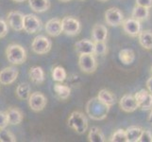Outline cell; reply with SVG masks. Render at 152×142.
Returning <instances> with one entry per match:
<instances>
[{"label":"cell","instance_id":"cell-11","mask_svg":"<svg viewBox=\"0 0 152 142\" xmlns=\"http://www.w3.org/2000/svg\"><path fill=\"white\" fill-rule=\"evenodd\" d=\"M122 27L125 32L128 35L132 36V37L138 36L141 32V22L132 17L124 20L122 23Z\"/></svg>","mask_w":152,"mask_h":142},{"label":"cell","instance_id":"cell-19","mask_svg":"<svg viewBox=\"0 0 152 142\" xmlns=\"http://www.w3.org/2000/svg\"><path fill=\"white\" fill-rule=\"evenodd\" d=\"M28 4L35 13H45L50 8L49 0H28Z\"/></svg>","mask_w":152,"mask_h":142},{"label":"cell","instance_id":"cell-24","mask_svg":"<svg viewBox=\"0 0 152 142\" xmlns=\"http://www.w3.org/2000/svg\"><path fill=\"white\" fill-rule=\"evenodd\" d=\"M97 98L100 99L102 102H104L105 104L109 105V106H113L114 105L115 102H116V98H115L114 95L111 92L107 90V89H102L98 92Z\"/></svg>","mask_w":152,"mask_h":142},{"label":"cell","instance_id":"cell-18","mask_svg":"<svg viewBox=\"0 0 152 142\" xmlns=\"http://www.w3.org/2000/svg\"><path fill=\"white\" fill-rule=\"evenodd\" d=\"M7 117H8V121L10 125H18L22 122L23 120V114L18 108L10 107L7 111Z\"/></svg>","mask_w":152,"mask_h":142},{"label":"cell","instance_id":"cell-41","mask_svg":"<svg viewBox=\"0 0 152 142\" xmlns=\"http://www.w3.org/2000/svg\"><path fill=\"white\" fill-rule=\"evenodd\" d=\"M100 1H102V2H106V1H108V0H100Z\"/></svg>","mask_w":152,"mask_h":142},{"label":"cell","instance_id":"cell-32","mask_svg":"<svg viewBox=\"0 0 152 142\" xmlns=\"http://www.w3.org/2000/svg\"><path fill=\"white\" fill-rule=\"evenodd\" d=\"M108 52V47L105 42H95V55H105Z\"/></svg>","mask_w":152,"mask_h":142},{"label":"cell","instance_id":"cell-2","mask_svg":"<svg viewBox=\"0 0 152 142\" xmlns=\"http://www.w3.org/2000/svg\"><path fill=\"white\" fill-rule=\"evenodd\" d=\"M68 126L77 134H84L88 129V119L86 116L80 112L74 111L68 118Z\"/></svg>","mask_w":152,"mask_h":142},{"label":"cell","instance_id":"cell-31","mask_svg":"<svg viewBox=\"0 0 152 142\" xmlns=\"http://www.w3.org/2000/svg\"><path fill=\"white\" fill-rule=\"evenodd\" d=\"M0 142H16V138L9 130L0 129Z\"/></svg>","mask_w":152,"mask_h":142},{"label":"cell","instance_id":"cell-9","mask_svg":"<svg viewBox=\"0 0 152 142\" xmlns=\"http://www.w3.org/2000/svg\"><path fill=\"white\" fill-rule=\"evenodd\" d=\"M48 99L41 92H34L30 94L28 98V105L31 110H33L35 112H40L42 110H44L45 107Z\"/></svg>","mask_w":152,"mask_h":142},{"label":"cell","instance_id":"cell-37","mask_svg":"<svg viewBox=\"0 0 152 142\" xmlns=\"http://www.w3.org/2000/svg\"><path fill=\"white\" fill-rule=\"evenodd\" d=\"M146 87H148V91L152 94V77L151 78H149L148 81H146Z\"/></svg>","mask_w":152,"mask_h":142},{"label":"cell","instance_id":"cell-16","mask_svg":"<svg viewBox=\"0 0 152 142\" xmlns=\"http://www.w3.org/2000/svg\"><path fill=\"white\" fill-rule=\"evenodd\" d=\"M75 49L78 54H82V53L94 54V52H95V42L88 39L80 40L75 44Z\"/></svg>","mask_w":152,"mask_h":142},{"label":"cell","instance_id":"cell-36","mask_svg":"<svg viewBox=\"0 0 152 142\" xmlns=\"http://www.w3.org/2000/svg\"><path fill=\"white\" fill-rule=\"evenodd\" d=\"M136 5L150 9L152 8V0H136Z\"/></svg>","mask_w":152,"mask_h":142},{"label":"cell","instance_id":"cell-42","mask_svg":"<svg viewBox=\"0 0 152 142\" xmlns=\"http://www.w3.org/2000/svg\"><path fill=\"white\" fill-rule=\"evenodd\" d=\"M151 72H152V66H151Z\"/></svg>","mask_w":152,"mask_h":142},{"label":"cell","instance_id":"cell-34","mask_svg":"<svg viewBox=\"0 0 152 142\" xmlns=\"http://www.w3.org/2000/svg\"><path fill=\"white\" fill-rule=\"evenodd\" d=\"M8 124H9V121H8V117H7L6 112L0 111V129L6 128Z\"/></svg>","mask_w":152,"mask_h":142},{"label":"cell","instance_id":"cell-7","mask_svg":"<svg viewBox=\"0 0 152 142\" xmlns=\"http://www.w3.org/2000/svg\"><path fill=\"white\" fill-rule=\"evenodd\" d=\"M105 21L111 27H118L123 23L124 15L119 9L113 7L105 12Z\"/></svg>","mask_w":152,"mask_h":142},{"label":"cell","instance_id":"cell-26","mask_svg":"<svg viewBox=\"0 0 152 142\" xmlns=\"http://www.w3.org/2000/svg\"><path fill=\"white\" fill-rule=\"evenodd\" d=\"M88 140L90 142H104L106 139H105V136L101 132V130L95 126V127H92L90 131H89Z\"/></svg>","mask_w":152,"mask_h":142},{"label":"cell","instance_id":"cell-23","mask_svg":"<svg viewBox=\"0 0 152 142\" xmlns=\"http://www.w3.org/2000/svg\"><path fill=\"white\" fill-rule=\"evenodd\" d=\"M29 78L34 83H43L45 81V73L43 68L40 66H33L29 70Z\"/></svg>","mask_w":152,"mask_h":142},{"label":"cell","instance_id":"cell-12","mask_svg":"<svg viewBox=\"0 0 152 142\" xmlns=\"http://www.w3.org/2000/svg\"><path fill=\"white\" fill-rule=\"evenodd\" d=\"M24 17L25 15L20 12H10L8 14V22L10 28L16 31L24 29Z\"/></svg>","mask_w":152,"mask_h":142},{"label":"cell","instance_id":"cell-29","mask_svg":"<svg viewBox=\"0 0 152 142\" xmlns=\"http://www.w3.org/2000/svg\"><path fill=\"white\" fill-rule=\"evenodd\" d=\"M66 77H67L66 71L62 66L58 65L53 68V71H52V78H53L54 81L61 82L65 80Z\"/></svg>","mask_w":152,"mask_h":142},{"label":"cell","instance_id":"cell-3","mask_svg":"<svg viewBox=\"0 0 152 142\" xmlns=\"http://www.w3.org/2000/svg\"><path fill=\"white\" fill-rule=\"evenodd\" d=\"M7 59L12 65H21L27 60V52L22 46L12 44L6 49Z\"/></svg>","mask_w":152,"mask_h":142},{"label":"cell","instance_id":"cell-35","mask_svg":"<svg viewBox=\"0 0 152 142\" xmlns=\"http://www.w3.org/2000/svg\"><path fill=\"white\" fill-rule=\"evenodd\" d=\"M8 34V26L5 21L0 19V39Z\"/></svg>","mask_w":152,"mask_h":142},{"label":"cell","instance_id":"cell-21","mask_svg":"<svg viewBox=\"0 0 152 142\" xmlns=\"http://www.w3.org/2000/svg\"><path fill=\"white\" fill-rule=\"evenodd\" d=\"M148 16H149V9L148 8L136 5V6L132 10V17L140 21V22H141V21L146 20L148 18Z\"/></svg>","mask_w":152,"mask_h":142},{"label":"cell","instance_id":"cell-6","mask_svg":"<svg viewBox=\"0 0 152 142\" xmlns=\"http://www.w3.org/2000/svg\"><path fill=\"white\" fill-rule=\"evenodd\" d=\"M51 46H52L51 41L44 35L36 36L32 42V44H31L32 50L39 55H43L49 52V50L51 49Z\"/></svg>","mask_w":152,"mask_h":142},{"label":"cell","instance_id":"cell-10","mask_svg":"<svg viewBox=\"0 0 152 142\" xmlns=\"http://www.w3.org/2000/svg\"><path fill=\"white\" fill-rule=\"evenodd\" d=\"M134 97L138 103L139 108L143 110H148L152 108V94L145 89H141L136 92Z\"/></svg>","mask_w":152,"mask_h":142},{"label":"cell","instance_id":"cell-14","mask_svg":"<svg viewBox=\"0 0 152 142\" xmlns=\"http://www.w3.org/2000/svg\"><path fill=\"white\" fill-rule=\"evenodd\" d=\"M18 77V70L14 66H9L0 71V82L2 85H10Z\"/></svg>","mask_w":152,"mask_h":142},{"label":"cell","instance_id":"cell-28","mask_svg":"<svg viewBox=\"0 0 152 142\" xmlns=\"http://www.w3.org/2000/svg\"><path fill=\"white\" fill-rule=\"evenodd\" d=\"M30 94V86L27 82L21 83L16 88V95L20 99H28Z\"/></svg>","mask_w":152,"mask_h":142},{"label":"cell","instance_id":"cell-4","mask_svg":"<svg viewBox=\"0 0 152 142\" xmlns=\"http://www.w3.org/2000/svg\"><path fill=\"white\" fill-rule=\"evenodd\" d=\"M78 66L80 70L87 74L94 73L97 68V62L93 53H82L78 57Z\"/></svg>","mask_w":152,"mask_h":142},{"label":"cell","instance_id":"cell-13","mask_svg":"<svg viewBox=\"0 0 152 142\" xmlns=\"http://www.w3.org/2000/svg\"><path fill=\"white\" fill-rule=\"evenodd\" d=\"M119 106L124 112L132 113L134 112L136 109L139 108L137 101L132 95H125L119 101Z\"/></svg>","mask_w":152,"mask_h":142},{"label":"cell","instance_id":"cell-1","mask_svg":"<svg viewBox=\"0 0 152 142\" xmlns=\"http://www.w3.org/2000/svg\"><path fill=\"white\" fill-rule=\"evenodd\" d=\"M111 106L102 102L97 97L88 101L86 104V112L90 118L94 120H102L107 117Z\"/></svg>","mask_w":152,"mask_h":142},{"label":"cell","instance_id":"cell-25","mask_svg":"<svg viewBox=\"0 0 152 142\" xmlns=\"http://www.w3.org/2000/svg\"><path fill=\"white\" fill-rule=\"evenodd\" d=\"M143 132V129L139 126H130L126 130L127 134L128 142H138L141 134Z\"/></svg>","mask_w":152,"mask_h":142},{"label":"cell","instance_id":"cell-5","mask_svg":"<svg viewBox=\"0 0 152 142\" xmlns=\"http://www.w3.org/2000/svg\"><path fill=\"white\" fill-rule=\"evenodd\" d=\"M62 32L69 36H75L80 32L81 25L77 18L66 16L61 20Z\"/></svg>","mask_w":152,"mask_h":142},{"label":"cell","instance_id":"cell-20","mask_svg":"<svg viewBox=\"0 0 152 142\" xmlns=\"http://www.w3.org/2000/svg\"><path fill=\"white\" fill-rule=\"evenodd\" d=\"M139 43L145 49H152V31L151 30H141L138 35Z\"/></svg>","mask_w":152,"mask_h":142},{"label":"cell","instance_id":"cell-38","mask_svg":"<svg viewBox=\"0 0 152 142\" xmlns=\"http://www.w3.org/2000/svg\"><path fill=\"white\" fill-rule=\"evenodd\" d=\"M148 122L152 124V109H151V111L149 113V116H148Z\"/></svg>","mask_w":152,"mask_h":142},{"label":"cell","instance_id":"cell-15","mask_svg":"<svg viewBox=\"0 0 152 142\" xmlns=\"http://www.w3.org/2000/svg\"><path fill=\"white\" fill-rule=\"evenodd\" d=\"M45 30L48 35L52 37H57L62 32V27H61V21L58 18L50 19L46 22L45 25Z\"/></svg>","mask_w":152,"mask_h":142},{"label":"cell","instance_id":"cell-17","mask_svg":"<svg viewBox=\"0 0 152 142\" xmlns=\"http://www.w3.org/2000/svg\"><path fill=\"white\" fill-rule=\"evenodd\" d=\"M108 37V29L104 25L96 24L92 29V38L94 42H106Z\"/></svg>","mask_w":152,"mask_h":142},{"label":"cell","instance_id":"cell-22","mask_svg":"<svg viewBox=\"0 0 152 142\" xmlns=\"http://www.w3.org/2000/svg\"><path fill=\"white\" fill-rule=\"evenodd\" d=\"M118 57L122 64L126 65H132L135 60V53H134V51L130 49H124L119 51Z\"/></svg>","mask_w":152,"mask_h":142},{"label":"cell","instance_id":"cell-40","mask_svg":"<svg viewBox=\"0 0 152 142\" xmlns=\"http://www.w3.org/2000/svg\"><path fill=\"white\" fill-rule=\"evenodd\" d=\"M61 2H69V1H71V0H60Z\"/></svg>","mask_w":152,"mask_h":142},{"label":"cell","instance_id":"cell-39","mask_svg":"<svg viewBox=\"0 0 152 142\" xmlns=\"http://www.w3.org/2000/svg\"><path fill=\"white\" fill-rule=\"evenodd\" d=\"M12 1H14V2H18V3H20V2H24V1H26V0H12Z\"/></svg>","mask_w":152,"mask_h":142},{"label":"cell","instance_id":"cell-30","mask_svg":"<svg viewBox=\"0 0 152 142\" xmlns=\"http://www.w3.org/2000/svg\"><path fill=\"white\" fill-rule=\"evenodd\" d=\"M112 142H128L127 134H126V130L118 129L117 131L113 134L111 138Z\"/></svg>","mask_w":152,"mask_h":142},{"label":"cell","instance_id":"cell-8","mask_svg":"<svg viewBox=\"0 0 152 142\" xmlns=\"http://www.w3.org/2000/svg\"><path fill=\"white\" fill-rule=\"evenodd\" d=\"M42 29L41 20L34 14H27L24 17V30L29 34L39 32Z\"/></svg>","mask_w":152,"mask_h":142},{"label":"cell","instance_id":"cell-27","mask_svg":"<svg viewBox=\"0 0 152 142\" xmlns=\"http://www.w3.org/2000/svg\"><path fill=\"white\" fill-rule=\"evenodd\" d=\"M54 91L61 99H67L71 94L70 87L67 85H61V83H56L54 85Z\"/></svg>","mask_w":152,"mask_h":142},{"label":"cell","instance_id":"cell-33","mask_svg":"<svg viewBox=\"0 0 152 142\" xmlns=\"http://www.w3.org/2000/svg\"><path fill=\"white\" fill-rule=\"evenodd\" d=\"M138 142H152V134L148 130H143Z\"/></svg>","mask_w":152,"mask_h":142}]
</instances>
